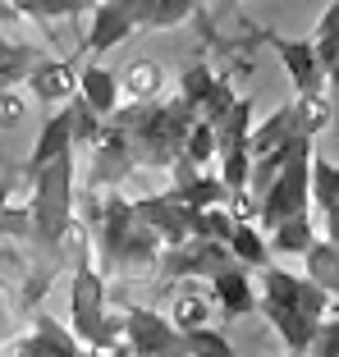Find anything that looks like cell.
Returning a JSON list of instances; mask_svg holds the SVG:
<instances>
[{
  "instance_id": "6da1fadb",
  "label": "cell",
  "mask_w": 339,
  "mask_h": 357,
  "mask_svg": "<svg viewBox=\"0 0 339 357\" xmlns=\"http://www.w3.org/2000/svg\"><path fill=\"white\" fill-rule=\"evenodd\" d=\"M83 215H87V225L96 229L92 248H96L101 271H110V275H147V271L160 266V252H165L160 234L151 229V225L138 215V206L124 202L119 192L92 188V192H87Z\"/></svg>"
},
{
  "instance_id": "8992f818",
  "label": "cell",
  "mask_w": 339,
  "mask_h": 357,
  "mask_svg": "<svg viewBox=\"0 0 339 357\" xmlns=\"http://www.w3.org/2000/svg\"><path fill=\"white\" fill-rule=\"evenodd\" d=\"M216 160H220V178L229 183V192H248V178H253V96H239V101L225 110V119L216 124Z\"/></svg>"
},
{
  "instance_id": "83f0119b",
  "label": "cell",
  "mask_w": 339,
  "mask_h": 357,
  "mask_svg": "<svg viewBox=\"0 0 339 357\" xmlns=\"http://www.w3.org/2000/svg\"><path fill=\"white\" fill-rule=\"evenodd\" d=\"M23 115H28V96L19 87H5L0 92V128H19Z\"/></svg>"
},
{
  "instance_id": "8fae6325",
  "label": "cell",
  "mask_w": 339,
  "mask_h": 357,
  "mask_svg": "<svg viewBox=\"0 0 339 357\" xmlns=\"http://www.w3.org/2000/svg\"><path fill=\"white\" fill-rule=\"evenodd\" d=\"M69 151H78V147H74V101H64L60 110H55V115L42 124V133H37V147H32L28 165H23V178H32L37 169H46L51 160L69 156Z\"/></svg>"
},
{
  "instance_id": "7c38bea8",
  "label": "cell",
  "mask_w": 339,
  "mask_h": 357,
  "mask_svg": "<svg viewBox=\"0 0 339 357\" xmlns=\"http://www.w3.org/2000/svg\"><path fill=\"white\" fill-rule=\"evenodd\" d=\"M23 87H28L32 101L64 105V101H74V96H78V64L74 60H51V55H46V60L32 69V78Z\"/></svg>"
},
{
  "instance_id": "7402d4cb",
  "label": "cell",
  "mask_w": 339,
  "mask_h": 357,
  "mask_svg": "<svg viewBox=\"0 0 339 357\" xmlns=\"http://www.w3.org/2000/svg\"><path fill=\"white\" fill-rule=\"evenodd\" d=\"M312 46H317V55H321V64H326V74L339 64V0H330L326 10H321V19H317V28H312ZM330 83V78H326Z\"/></svg>"
},
{
  "instance_id": "ffe728a7",
  "label": "cell",
  "mask_w": 339,
  "mask_h": 357,
  "mask_svg": "<svg viewBox=\"0 0 339 357\" xmlns=\"http://www.w3.org/2000/svg\"><path fill=\"white\" fill-rule=\"evenodd\" d=\"M202 0H138L142 10V28H179V23H188L193 14H197Z\"/></svg>"
},
{
  "instance_id": "2e32d148",
  "label": "cell",
  "mask_w": 339,
  "mask_h": 357,
  "mask_svg": "<svg viewBox=\"0 0 339 357\" xmlns=\"http://www.w3.org/2000/svg\"><path fill=\"white\" fill-rule=\"evenodd\" d=\"M119 87H124V96H133V101H156L160 87H165V64L160 60H133L119 74Z\"/></svg>"
},
{
  "instance_id": "44dd1931",
  "label": "cell",
  "mask_w": 339,
  "mask_h": 357,
  "mask_svg": "<svg viewBox=\"0 0 339 357\" xmlns=\"http://www.w3.org/2000/svg\"><path fill=\"white\" fill-rule=\"evenodd\" d=\"M294 124H298V133H308V137L326 133V128L335 124V101H330L326 92L321 96H298L294 101Z\"/></svg>"
},
{
  "instance_id": "5bb4252c",
  "label": "cell",
  "mask_w": 339,
  "mask_h": 357,
  "mask_svg": "<svg viewBox=\"0 0 339 357\" xmlns=\"http://www.w3.org/2000/svg\"><path fill=\"white\" fill-rule=\"evenodd\" d=\"M78 96H83L101 119H110L119 110L124 87H119V74H110L106 64H87V69H78Z\"/></svg>"
},
{
  "instance_id": "f1b7e54d",
  "label": "cell",
  "mask_w": 339,
  "mask_h": 357,
  "mask_svg": "<svg viewBox=\"0 0 339 357\" xmlns=\"http://www.w3.org/2000/svg\"><path fill=\"white\" fill-rule=\"evenodd\" d=\"M23 183V169H5L0 174V215H5V206H10V192Z\"/></svg>"
},
{
  "instance_id": "4fadbf2b",
  "label": "cell",
  "mask_w": 339,
  "mask_h": 357,
  "mask_svg": "<svg viewBox=\"0 0 339 357\" xmlns=\"http://www.w3.org/2000/svg\"><path fill=\"white\" fill-rule=\"evenodd\" d=\"M211 298L220 303L225 316H253L257 312V289L248 280V266H225V271L211 275Z\"/></svg>"
},
{
  "instance_id": "d4e9b609",
  "label": "cell",
  "mask_w": 339,
  "mask_h": 357,
  "mask_svg": "<svg viewBox=\"0 0 339 357\" xmlns=\"http://www.w3.org/2000/svg\"><path fill=\"white\" fill-rule=\"evenodd\" d=\"M216 151H220V142H216V124L211 119H197V124L188 128V142H183V156L193 160V165H211Z\"/></svg>"
},
{
  "instance_id": "ac0fdd59",
  "label": "cell",
  "mask_w": 339,
  "mask_h": 357,
  "mask_svg": "<svg viewBox=\"0 0 339 357\" xmlns=\"http://www.w3.org/2000/svg\"><path fill=\"white\" fill-rule=\"evenodd\" d=\"M317 225H312V215H294V220H285L280 229H271V252L276 257H303L317 243Z\"/></svg>"
},
{
  "instance_id": "3957f363",
  "label": "cell",
  "mask_w": 339,
  "mask_h": 357,
  "mask_svg": "<svg viewBox=\"0 0 339 357\" xmlns=\"http://www.w3.org/2000/svg\"><path fill=\"white\" fill-rule=\"evenodd\" d=\"M110 119L124 128L133 165L165 169L183 156V142H188V128L197 124V110L174 92L170 101H160V96L156 101H133L128 110H115Z\"/></svg>"
},
{
  "instance_id": "484cf974",
  "label": "cell",
  "mask_w": 339,
  "mask_h": 357,
  "mask_svg": "<svg viewBox=\"0 0 339 357\" xmlns=\"http://www.w3.org/2000/svg\"><path fill=\"white\" fill-rule=\"evenodd\" d=\"M179 330H202L206 321H211V298L202 294H179L174 298V316H170Z\"/></svg>"
},
{
  "instance_id": "f546056e",
  "label": "cell",
  "mask_w": 339,
  "mask_h": 357,
  "mask_svg": "<svg viewBox=\"0 0 339 357\" xmlns=\"http://www.w3.org/2000/svg\"><path fill=\"white\" fill-rule=\"evenodd\" d=\"M239 5H243V0H211V10H216V14H234Z\"/></svg>"
},
{
  "instance_id": "30bf717a",
  "label": "cell",
  "mask_w": 339,
  "mask_h": 357,
  "mask_svg": "<svg viewBox=\"0 0 339 357\" xmlns=\"http://www.w3.org/2000/svg\"><path fill=\"white\" fill-rule=\"evenodd\" d=\"M92 174H87V192L92 188H106V183H124L128 174H133V151H128V137H124V128L115 124V119H106L101 124V133H96V142L92 147Z\"/></svg>"
},
{
  "instance_id": "e0dca14e",
  "label": "cell",
  "mask_w": 339,
  "mask_h": 357,
  "mask_svg": "<svg viewBox=\"0 0 339 357\" xmlns=\"http://www.w3.org/2000/svg\"><path fill=\"white\" fill-rule=\"evenodd\" d=\"M303 261H308V280H317L330 298H339V248L326 238V234L303 252Z\"/></svg>"
},
{
  "instance_id": "5b68a950",
  "label": "cell",
  "mask_w": 339,
  "mask_h": 357,
  "mask_svg": "<svg viewBox=\"0 0 339 357\" xmlns=\"http://www.w3.org/2000/svg\"><path fill=\"white\" fill-rule=\"evenodd\" d=\"M294 215H312V147L298 151V156L266 183L262 197H257V225H262V234L280 229V225L294 220Z\"/></svg>"
},
{
  "instance_id": "7a4b0ae2",
  "label": "cell",
  "mask_w": 339,
  "mask_h": 357,
  "mask_svg": "<svg viewBox=\"0 0 339 357\" xmlns=\"http://www.w3.org/2000/svg\"><path fill=\"white\" fill-rule=\"evenodd\" d=\"M335 298L321 289L308 275H289L280 266H266L262 271V294H257V312L271 321L280 339H285L289 357H308L312 339H317V326L330 316Z\"/></svg>"
},
{
  "instance_id": "4316f807",
  "label": "cell",
  "mask_w": 339,
  "mask_h": 357,
  "mask_svg": "<svg viewBox=\"0 0 339 357\" xmlns=\"http://www.w3.org/2000/svg\"><path fill=\"white\" fill-rule=\"evenodd\" d=\"M308 357H339V312L317 326V339H312Z\"/></svg>"
},
{
  "instance_id": "9a60e30c",
  "label": "cell",
  "mask_w": 339,
  "mask_h": 357,
  "mask_svg": "<svg viewBox=\"0 0 339 357\" xmlns=\"http://www.w3.org/2000/svg\"><path fill=\"white\" fill-rule=\"evenodd\" d=\"M229 252H234V261L248 266V271H253V266H262V271H266V261H271V243H266L262 225H257V220H239V225H234Z\"/></svg>"
},
{
  "instance_id": "4dcf8cb0",
  "label": "cell",
  "mask_w": 339,
  "mask_h": 357,
  "mask_svg": "<svg viewBox=\"0 0 339 357\" xmlns=\"http://www.w3.org/2000/svg\"><path fill=\"white\" fill-rule=\"evenodd\" d=\"M0 5H10V0H0Z\"/></svg>"
},
{
  "instance_id": "ba28073f",
  "label": "cell",
  "mask_w": 339,
  "mask_h": 357,
  "mask_svg": "<svg viewBox=\"0 0 339 357\" xmlns=\"http://www.w3.org/2000/svg\"><path fill=\"white\" fill-rule=\"evenodd\" d=\"M225 266H234L229 243L183 238V243H174V248H165V252H160V266H156V271L165 275V280H193V275H206V280H211V275L225 271Z\"/></svg>"
},
{
  "instance_id": "d6986e66",
  "label": "cell",
  "mask_w": 339,
  "mask_h": 357,
  "mask_svg": "<svg viewBox=\"0 0 339 357\" xmlns=\"http://www.w3.org/2000/svg\"><path fill=\"white\" fill-rule=\"evenodd\" d=\"M294 133H298V124H294V101H289V105H280L271 119H262V124L253 128V142H248V147H253V160L266 156V151H276L280 142H289Z\"/></svg>"
},
{
  "instance_id": "52a82bcc",
  "label": "cell",
  "mask_w": 339,
  "mask_h": 357,
  "mask_svg": "<svg viewBox=\"0 0 339 357\" xmlns=\"http://www.w3.org/2000/svg\"><path fill=\"white\" fill-rule=\"evenodd\" d=\"M92 252V248H87ZM83 252V261L74 266V289H69V312H74V335L83 348L101 344V330H106V280L92 266V257Z\"/></svg>"
},
{
  "instance_id": "9c48e42d",
  "label": "cell",
  "mask_w": 339,
  "mask_h": 357,
  "mask_svg": "<svg viewBox=\"0 0 339 357\" xmlns=\"http://www.w3.org/2000/svg\"><path fill=\"white\" fill-rule=\"evenodd\" d=\"M266 46L280 55V64H285L289 83H294L298 96H321L326 92V64H321L317 46H312V37H280V32H266Z\"/></svg>"
},
{
  "instance_id": "603a6c76",
  "label": "cell",
  "mask_w": 339,
  "mask_h": 357,
  "mask_svg": "<svg viewBox=\"0 0 339 357\" xmlns=\"http://www.w3.org/2000/svg\"><path fill=\"white\" fill-rule=\"evenodd\" d=\"M312 206L326 215V211L339 206V165L326 156H317L312 151Z\"/></svg>"
},
{
  "instance_id": "cb8c5ba5",
  "label": "cell",
  "mask_w": 339,
  "mask_h": 357,
  "mask_svg": "<svg viewBox=\"0 0 339 357\" xmlns=\"http://www.w3.org/2000/svg\"><path fill=\"white\" fill-rule=\"evenodd\" d=\"M216 83H220V74H211V64H188L179 78V96L193 105V110H206V101L216 96Z\"/></svg>"
},
{
  "instance_id": "1f68e13d",
  "label": "cell",
  "mask_w": 339,
  "mask_h": 357,
  "mask_svg": "<svg viewBox=\"0 0 339 357\" xmlns=\"http://www.w3.org/2000/svg\"><path fill=\"white\" fill-rule=\"evenodd\" d=\"M0 92H5V87H0Z\"/></svg>"
},
{
  "instance_id": "277c9868",
  "label": "cell",
  "mask_w": 339,
  "mask_h": 357,
  "mask_svg": "<svg viewBox=\"0 0 339 357\" xmlns=\"http://www.w3.org/2000/svg\"><path fill=\"white\" fill-rule=\"evenodd\" d=\"M28 211H32V234L28 238L37 243V252H42V271L55 280L60 248H64V238H69V229H74V151L32 174Z\"/></svg>"
}]
</instances>
